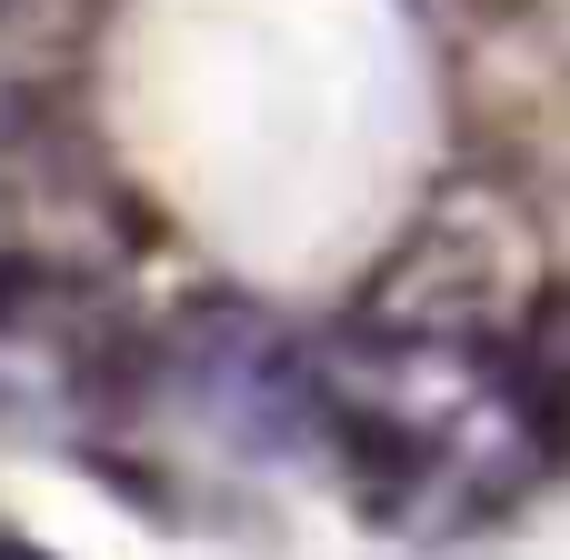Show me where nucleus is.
Listing matches in <instances>:
<instances>
[{"label": "nucleus", "mask_w": 570, "mask_h": 560, "mask_svg": "<svg viewBox=\"0 0 570 560\" xmlns=\"http://www.w3.org/2000/svg\"><path fill=\"white\" fill-rule=\"evenodd\" d=\"M301 381L381 531H461L521 501L551 461L541 381L461 331H371L301 361Z\"/></svg>", "instance_id": "1"}, {"label": "nucleus", "mask_w": 570, "mask_h": 560, "mask_svg": "<svg viewBox=\"0 0 570 560\" xmlns=\"http://www.w3.org/2000/svg\"><path fill=\"white\" fill-rule=\"evenodd\" d=\"M0 560H50V551H30V541H0Z\"/></svg>", "instance_id": "2"}]
</instances>
